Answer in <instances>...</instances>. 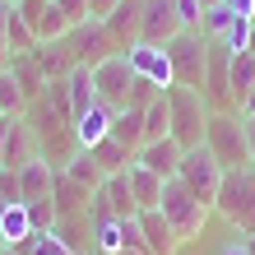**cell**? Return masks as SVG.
I'll use <instances>...</instances> for the list:
<instances>
[{
  "mask_svg": "<svg viewBox=\"0 0 255 255\" xmlns=\"http://www.w3.org/2000/svg\"><path fill=\"white\" fill-rule=\"evenodd\" d=\"M167 112H172V139L181 148H200L204 144V130H209V98L200 88H186V84H172L167 88Z\"/></svg>",
  "mask_w": 255,
  "mask_h": 255,
  "instance_id": "1",
  "label": "cell"
},
{
  "mask_svg": "<svg viewBox=\"0 0 255 255\" xmlns=\"http://www.w3.org/2000/svg\"><path fill=\"white\" fill-rule=\"evenodd\" d=\"M214 214L228 218V228H232L237 237H251V232H255V167L223 172V186H218Z\"/></svg>",
  "mask_w": 255,
  "mask_h": 255,
  "instance_id": "2",
  "label": "cell"
},
{
  "mask_svg": "<svg viewBox=\"0 0 255 255\" xmlns=\"http://www.w3.org/2000/svg\"><path fill=\"white\" fill-rule=\"evenodd\" d=\"M158 209H162V218L172 223V232H176V242H181V246L195 242V237L204 232L209 214H214V209H209L186 181H176V176H172V181H162V204Z\"/></svg>",
  "mask_w": 255,
  "mask_h": 255,
  "instance_id": "3",
  "label": "cell"
},
{
  "mask_svg": "<svg viewBox=\"0 0 255 255\" xmlns=\"http://www.w3.org/2000/svg\"><path fill=\"white\" fill-rule=\"evenodd\" d=\"M204 148L218 158V167H223V172L251 167V139H246V121H242L237 112H214V116H209Z\"/></svg>",
  "mask_w": 255,
  "mask_h": 255,
  "instance_id": "4",
  "label": "cell"
},
{
  "mask_svg": "<svg viewBox=\"0 0 255 255\" xmlns=\"http://www.w3.org/2000/svg\"><path fill=\"white\" fill-rule=\"evenodd\" d=\"M167 61H172L176 84L204 93V65H209V37L204 33H176L167 42Z\"/></svg>",
  "mask_w": 255,
  "mask_h": 255,
  "instance_id": "5",
  "label": "cell"
},
{
  "mask_svg": "<svg viewBox=\"0 0 255 255\" xmlns=\"http://www.w3.org/2000/svg\"><path fill=\"white\" fill-rule=\"evenodd\" d=\"M176 181H186L200 200L214 209V200H218V186H223V167H218V158L209 153V148L200 144V148H186L181 153V167H176Z\"/></svg>",
  "mask_w": 255,
  "mask_h": 255,
  "instance_id": "6",
  "label": "cell"
},
{
  "mask_svg": "<svg viewBox=\"0 0 255 255\" xmlns=\"http://www.w3.org/2000/svg\"><path fill=\"white\" fill-rule=\"evenodd\" d=\"M130 84H134V70L126 61V51L107 56L102 65H93V88H98V102H107L112 112H126L130 107Z\"/></svg>",
  "mask_w": 255,
  "mask_h": 255,
  "instance_id": "7",
  "label": "cell"
},
{
  "mask_svg": "<svg viewBox=\"0 0 255 255\" xmlns=\"http://www.w3.org/2000/svg\"><path fill=\"white\" fill-rule=\"evenodd\" d=\"M61 42H65V51H70V61H74V65H88V70L102 65L107 56H116L107 28H102V19H88V23H79V28H70Z\"/></svg>",
  "mask_w": 255,
  "mask_h": 255,
  "instance_id": "8",
  "label": "cell"
},
{
  "mask_svg": "<svg viewBox=\"0 0 255 255\" xmlns=\"http://www.w3.org/2000/svg\"><path fill=\"white\" fill-rule=\"evenodd\" d=\"M37 158H42L37 130L28 126V116H9V121H5V148H0V167L23 172L28 162H37Z\"/></svg>",
  "mask_w": 255,
  "mask_h": 255,
  "instance_id": "9",
  "label": "cell"
},
{
  "mask_svg": "<svg viewBox=\"0 0 255 255\" xmlns=\"http://www.w3.org/2000/svg\"><path fill=\"white\" fill-rule=\"evenodd\" d=\"M126 61H130V70L139 74V79H148L153 88H162V93L176 84L172 61H167V47H153V42H134V47L126 51Z\"/></svg>",
  "mask_w": 255,
  "mask_h": 255,
  "instance_id": "10",
  "label": "cell"
},
{
  "mask_svg": "<svg viewBox=\"0 0 255 255\" xmlns=\"http://www.w3.org/2000/svg\"><path fill=\"white\" fill-rule=\"evenodd\" d=\"M19 14H23L28 33L37 42H61L70 33V23H65V14H61L56 0H19Z\"/></svg>",
  "mask_w": 255,
  "mask_h": 255,
  "instance_id": "11",
  "label": "cell"
},
{
  "mask_svg": "<svg viewBox=\"0 0 255 255\" xmlns=\"http://www.w3.org/2000/svg\"><path fill=\"white\" fill-rule=\"evenodd\" d=\"M176 33H186L176 19V0H144V19H139V42L167 47Z\"/></svg>",
  "mask_w": 255,
  "mask_h": 255,
  "instance_id": "12",
  "label": "cell"
},
{
  "mask_svg": "<svg viewBox=\"0 0 255 255\" xmlns=\"http://www.w3.org/2000/svg\"><path fill=\"white\" fill-rule=\"evenodd\" d=\"M139 19H144V0H121V5L102 19V28H107L116 51H130L134 42H139Z\"/></svg>",
  "mask_w": 255,
  "mask_h": 255,
  "instance_id": "13",
  "label": "cell"
},
{
  "mask_svg": "<svg viewBox=\"0 0 255 255\" xmlns=\"http://www.w3.org/2000/svg\"><path fill=\"white\" fill-rule=\"evenodd\" d=\"M181 153L186 148L172 139H153V144H139V153H134V162H139V167H148L153 176H162V181H172L176 176V167H181Z\"/></svg>",
  "mask_w": 255,
  "mask_h": 255,
  "instance_id": "14",
  "label": "cell"
},
{
  "mask_svg": "<svg viewBox=\"0 0 255 255\" xmlns=\"http://www.w3.org/2000/svg\"><path fill=\"white\" fill-rule=\"evenodd\" d=\"M112 121H116V112L107 107V102H93L84 116H74V144L79 148H98L112 134Z\"/></svg>",
  "mask_w": 255,
  "mask_h": 255,
  "instance_id": "15",
  "label": "cell"
},
{
  "mask_svg": "<svg viewBox=\"0 0 255 255\" xmlns=\"http://www.w3.org/2000/svg\"><path fill=\"white\" fill-rule=\"evenodd\" d=\"M56 176H61V167H56V162H47V158L28 162V167L19 172V200H23V204H33V200H51Z\"/></svg>",
  "mask_w": 255,
  "mask_h": 255,
  "instance_id": "16",
  "label": "cell"
},
{
  "mask_svg": "<svg viewBox=\"0 0 255 255\" xmlns=\"http://www.w3.org/2000/svg\"><path fill=\"white\" fill-rule=\"evenodd\" d=\"M139 232H144V251L148 255H176V232H172V223L162 218V209H144L139 214Z\"/></svg>",
  "mask_w": 255,
  "mask_h": 255,
  "instance_id": "17",
  "label": "cell"
},
{
  "mask_svg": "<svg viewBox=\"0 0 255 255\" xmlns=\"http://www.w3.org/2000/svg\"><path fill=\"white\" fill-rule=\"evenodd\" d=\"M28 56H33V65H37V74H42V79H65V74L74 70V61H70V51H65V42H37V47L33 51H28Z\"/></svg>",
  "mask_w": 255,
  "mask_h": 255,
  "instance_id": "18",
  "label": "cell"
},
{
  "mask_svg": "<svg viewBox=\"0 0 255 255\" xmlns=\"http://www.w3.org/2000/svg\"><path fill=\"white\" fill-rule=\"evenodd\" d=\"M126 176H130V195H134V204H139V214L162 204V176H153L148 167H139V162H130Z\"/></svg>",
  "mask_w": 255,
  "mask_h": 255,
  "instance_id": "19",
  "label": "cell"
},
{
  "mask_svg": "<svg viewBox=\"0 0 255 255\" xmlns=\"http://www.w3.org/2000/svg\"><path fill=\"white\" fill-rule=\"evenodd\" d=\"M28 237H33L28 204H5V209H0V242H5V246H23Z\"/></svg>",
  "mask_w": 255,
  "mask_h": 255,
  "instance_id": "20",
  "label": "cell"
},
{
  "mask_svg": "<svg viewBox=\"0 0 255 255\" xmlns=\"http://www.w3.org/2000/svg\"><path fill=\"white\" fill-rule=\"evenodd\" d=\"M228 88H232V107H242V98L255 88V51H232V65H228Z\"/></svg>",
  "mask_w": 255,
  "mask_h": 255,
  "instance_id": "21",
  "label": "cell"
},
{
  "mask_svg": "<svg viewBox=\"0 0 255 255\" xmlns=\"http://www.w3.org/2000/svg\"><path fill=\"white\" fill-rule=\"evenodd\" d=\"M61 172H65V176H70V181L79 186V190H88V195H93L102 181H107V176H102V167H98V158L88 153V148H79V153H74V158L65 162Z\"/></svg>",
  "mask_w": 255,
  "mask_h": 255,
  "instance_id": "22",
  "label": "cell"
},
{
  "mask_svg": "<svg viewBox=\"0 0 255 255\" xmlns=\"http://www.w3.org/2000/svg\"><path fill=\"white\" fill-rule=\"evenodd\" d=\"M65 88H70V107H74V116H84L88 107L98 102V88H93V70L88 65H74L70 74H65Z\"/></svg>",
  "mask_w": 255,
  "mask_h": 255,
  "instance_id": "23",
  "label": "cell"
},
{
  "mask_svg": "<svg viewBox=\"0 0 255 255\" xmlns=\"http://www.w3.org/2000/svg\"><path fill=\"white\" fill-rule=\"evenodd\" d=\"M88 153L98 158V167H102V176H116V172H126L130 162H134V153H130V148H126L121 139H112V134H107V139H102L98 148H88Z\"/></svg>",
  "mask_w": 255,
  "mask_h": 255,
  "instance_id": "24",
  "label": "cell"
},
{
  "mask_svg": "<svg viewBox=\"0 0 255 255\" xmlns=\"http://www.w3.org/2000/svg\"><path fill=\"white\" fill-rule=\"evenodd\" d=\"M112 139H121L130 153H139V144H144V112H134V107L116 112V121H112Z\"/></svg>",
  "mask_w": 255,
  "mask_h": 255,
  "instance_id": "25",
  "label": "cell"
},
{
  "mask_svg": "<svg viewBox=\"0 0 255 255\" xmlns=\"http://www.w3.org/2000/svg\"><path fill=\"white\" fill-rule=\"evenodd\" d=\"M167 134H172V112H167V93H162L144 107V144L167 139Z\"/></svg>",
  "mask_w": 255,
  "mask_h": 255,
  "instance_id": "26",
  "label": "cell"
},
{
  "mask_svg": "<svg viewBox=\"0 0 255 255\" xmlns=\"http://www.w3.org/2000/svg\"><path fill=\"white\" fill-rule=\"evenodd\" d=\"M5 47H9V56H23V51H33V47H37V37L28 33V23H23L19 5H9V19H5Z\"/></svg>",
  "mask_w": 255,
  "mask_h": 255,
  "instance_id": "27",
  "label": "cell"
},
{
  "mask_svg": "<svg viewBox=\"0 0 255 255\" xmlns=\"http://www.w3.org/2000/svg\"><path fill=\"white\" fill-rule=\"evenodd\" d=\"M0 112L5 116H23L28 112V98H23V88L14 84L9 70H0Z\"/></svg>",
  "mask_w": 255,
  "mask_h": 255,
  "instance_id": "28",
  "label": "cell"
},
{
  "mask_svg": "<svg viewBox=\"0 0 255 255\" xmlns=\"http://www.w3.org/2000/svg\"><path fill=\"white\" fill-rule=\"evenodd\" d=\"M232 19H237V14H232L228 5H209L204 19H200V33H204L209 42H223V33L232 28Z\"/></svg>",
  "mask_w": 255,
  "mask_h": 255,
  "instance_id": "29",
  "label": "cell"
},
{
  "mask_svg": "<svg viewBox=\"0 0 255 255\" xmlns=\"http://www.w3.org/2000/svg\"><path fill=\"white\" fill-rule=\"evenodd\" d=\"M23 255H74L65 242H61V237H56V232H33V237H28V242L19 246Z\"/></svg>",
  "mask_w": 255,
  "mask_h": 255,
  "instance_id": "30",
  "label": "cell"
},
{
  "mask_svg": "<svg viewBox=\"0 0 255 255\" xmlns=\"http://www.w3.org/2000/svg\"><path fill=\"white\" fill-rule=\"evenodd\" d=\"M251 33H255V23L237 14V19H232V28L223 33V47H228V51H251Z\"/></svg>",
  "mask_w": 255,
  "mask_h": 255,
  "instance_id": "31",
  "label": "cell"
},
{
  "mask_svg": "<svg viewBox=\"0 0 255 255\" xmlns=\"http://www.w3.org/2000/svg\"><path fill=\"white\" fill-rule=\"evenodd\" d=\"M28 218H33V232H51L56 228V204L51 200H33L28 204Z\"/></svg>",
  "mask_w": 255,
  "mask_h": 255,
  "instance_id": "32",
  "label": "cell"
},
{
  "mask_svg": "<svg viewBox=\"0 0 255 255\" xmlns=\"http://www.w3.org/2000/svg\"><path fill=\"white\" fill-rule=\"evenodd\" d=\"M176 19H181V28H186V33H200L204 5H200V0H176Z\"/></svg>",
  "mask_w": 255,
  "mask_h": 255,
  "instance_id": "33",
  "label": "cell"
},
{
  "mask_svg": "<svg viewBox=\"0 0 255 255\" xmlns=\"http://www.w3.org/2000/svg\"><path fill=\"white\" fill-rule=\"evenodd\" d=\"M56 5H61V14H65V23H70V28H79V23H88V19H93L88 0H56Z\"/></svg>",
  "mask_w": 255,
  "mask_h": 255,
  "instance_id": "34",
  "label": "cell"
},
{
  "mask_svg": "<svg viewBox=\"0 0 255 255\" xmlns=\"http://www.w3.org/2000/svg\"><path fill=\"white\" fill-rule=\"evenodd\" d=\"M0 200L5 204H23L19 200V172H9V167H0Z\"/></svg>",
  "mask_w": 255,
  "mask_h": 255,
  "instance_id": "35",
  "label": "cell"
},
{
  "mask_svg": "<svg viewBox=\"0 0 255 255\" xmlns=\"http://www.w3.org/2000/svg\"><path fill=\"white\" fill-rule=\"evenodd\" d=\"M121 5V0H88V9H93V19H107V14Z\"/></svg>",
  "mask_w": 255,
  "mask_h": 255,
  "instance_id": "36",
  "label": "cell"
},
{
  "mask_svg": "<svg viewBox=\"0 0 255 255\" xmlns=\"http://www.w3.org/2000/svg\"><path fill=\"white\" fill-rule=\"evenodd\" d=\"M223 5H228L232 14H242V19H251V14H255V0H223Z\"/></svg>",
  "mask_w": 255,
  "mask_h": 255,
  "instance_id": "37",
  "label": "cell"
},
{
  "mask_svg": "<svg viewBox=\"0 0 255 255\" xmlns=\"http://www.w3.org/2000/svg\"><path fill=\"white\" fill-rule=\"evenodd\" d=\"M237 116H242V121H255V88L242 98V107H237Z\"/></svg>",
  "mask_w": 255,
  "mask_h": 255,
  "instance_id": "38",
  "label": "cell"
},
{
  "mask_svg": "<svg viewBox=\"0 0 255 255\" xmlns=\"http://www.w3.org/2000/svg\"><path fill=\"white\" fill-rule=\"evenodd\" d=\"M218 255H246V242H242V237H232V242L218 246Z\"/></svg>",
  "mask_w": 255,
  "mask_h": 255,
  "instance_id": "39",
  "label": "cell"
},
{
  "mask_svg": "<svg viewBox=\"0 0 255 255\" xmlns=\"http://www.w3.org/2000/svg\"><path fill=\"white\" fill-rule=\"evenodd\" d=\"M246 139H251V167H255V121H246Z\"/></svg>",
  "mask_w": 255,
  "mask_h": 255,
  "instance_id": "40",
  "label": "cell"
},
{
  "mask_svg": "<svg viewBox=\"0 0 255 255\" xmlns=\"http://www.w3.org/2000/svg\"><path fill=\"white\" fill-rule=\"evenodd\" d=\"M5 19H9V5L0 0V37H5Z\"/></svg>",
  "mask_w": 255,
  "mask_h": 255,
  "instance_id": "41",
  "label": "cell"
},
{
  "mask_svg": "<svg viewBox=\"0 0 255 255\" xmlns=\"http://www.w3.org/2000/svg\"><path fill=\"white\" fill-rule=\"evenodd\" d=\"M242 242H246V255H255V232H251V237H242Z\"/></svg>",
  "mask_w": 255,
  "mask_h": 255,
  "instance_id": "42",
  "label": "cell"
},
{
  "mask_svg": "<svg viewBox=\"0 0 255 255\" xmlns=\"http://www.w3.org/2000/svg\"><path fill=\"white\" fill-rule=\"evenodd\" d=\"M0 255H23V251L19 246H0Z\"/></svg>",
  "mask_w": 255,
  "mask_h": 255,
  "instance_id": "43",
  "label": "cell"
},
{
  "mask_svg": "<svg viewBox=\"0 0 255 255\" xmlns=\"http://www.w3.org/2000/svg\"><path fill=\"white\" fill-rule=\"evenodd\" d=\"M5 121H9V116H5ZM5 121H0V148H5Z\"/></svg>",
  "mask_w": 255,
  "mask_h": 255,
  "instance_id": "44",
  "label": "cell"
},
{
  "mask_svg": "<svg viewBox=\"0 0 255 255\" xmlns=\"http://www.w3.org/2000/svg\"><path fill=\"white\" fill-rule=\"evenodd\" d=\"M200 5H204V9H209V5H223V0H200Z\"/></svg>",
  "mask_w": 255,
  "mask_h": 255,
  "instance_id": "45",
  "label": "cell"
},
{
  "mask_svg": "<svg viewBox=\"0 0 255 255\" xmlns=\"http://www.w3.org/2000/svg\"><path fill=\"white\" fill-rule=\"evenodd\" d=\"M121 255H144V251H121Z\"/></svg>",
  "mask_w": 255,
  "mask_h": 255,
  "instance_id": "46",
  "label": "cell"
},
{
  "mask_svg": "<svg viewBox=\"0 0 255 255\" xmlns=\"http://www.w3.org/2000/svg\"><path fill=\"white\" fill-rule=\"evenodd\" d=\"M251 51H255V33H251Z\"/></svg>",
  "mask_w": 255,
  "mask_h": 255,
  "instance_id": "47",
  "label": "cell"
},
{
  "mask_svg": "<svg viewBox=\"0 0 255 255\" xmlns=\"http://www.w3.org/2000/svg\"><path fill=\"white\" fill-rule=\"evenodd\" d=\"M5 5H19V0H5Z\"/></svg>",
  "mask_w": 255,
  "mask_h": 255,
  "instance_id": "48",
  "label": "cell"
},
{
  "mask_svg": "<svg viewBox=\"0 0 255 255\" xmlns=\"http://www.w3.org/2000/svg\"><path fill=\"white\" fill-rule=\"evenodd\" d=\"M0 121H5V112H0Z\"/></svg>",
  "mask_w": 255,
  "mask_h": 255,
  "instance_id": "49",
  "label": "cell"
},
{
  "mask_svg": "<svg viewBox=\"0 0 255 255\" xmlns=\"http://www.w3.org/2000/svg\"><path fill=\"white\" fill-rule=\"evenodd\" d=\"M251 23H255V14H251Z\"/></svg>",
  "mask_w": 255,
  "mask_h": 255,
  "instance_id": "50",
  "label": "cell"
},
{
  "mask_svg": "<svg viewBox=\"0 0 255 255\" xmlns=\"http://www.w3.org/2000/svg\"><path fill=\"white\" fill-rule=\"evenodd\" d=\"M0 246H5V242H0Z\"/></svg>",
  "mask_w": 255,
  "mask_h": 255,
  "instance_id": "51",
  "label": "cell"
}]
</instances>
